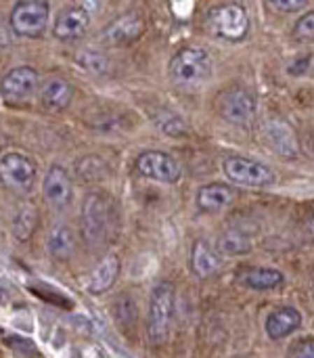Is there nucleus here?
Returning <instances> with one entry per match:
<instances>
[{
    "mask_svg": "<svg viewBox=\"0 0 314 358\" xmlns=\"http://www.w3.org/2000/svg\"><path fill=\"white\" fill-rule=\"evenodd\" d=\"M80 229H82V239L90 248H103L113 239L117 229V214L111 199L105 193L94 191L84 197Z\"/></svg>",
    "mask_w": 314,
    "mask_h": 358,
    "instance_id": "obj_1",
    "label": "nucleus"
},
{
    "mask_svg": "<svg viewBox=\"0 0 314 358\" xmlns=\"http://www.w3.org/2000/svg\"><path fill=\"white\" fill-rule=\"evenodd\" d=\"M212 71H214L212 57L204 48H195V46L178 50L168 65L172 84L183 90H199L210 82Z\"/></svg>",
    "mask_w": 314,
    "mask_h": 358,
    "instance_id": "obj_2",
    "label": "nucleus"
},
{
    "mask_svg": "<svg viewBox=\"0 0 314 358\" xmlns=\"http://www.w3.org/2000/svg\"><path fill=\"white\" fill-rule=\"evenodd\" d=\"M174 317V285L170 281H159L151 289L149 310H147V338L151 346H164L168 342Z\"/></svg>",
    "mask_w": 314,
    "mask_h": 358,
    "instance_id": "obj_3",
    "label": "nucleus"
},
{
    "mask_svg": "<svg viewBox=\"0 0 314 358\" xmlns=\"http://www.w3.org/2000/svg\"><path fill=\"white\" fill-rule=\"evenodd\" d=\"M250 15L239 2L216 4L206 13V27L212 36L227 42H241L250 34Z\"/></svg>",
    "mask_w": 314,
    "mask_h": 358,
    "instance_id": "obj_4",
    "label": "nucleus"
},
{
    "mask_svg": "<svg viewBox=\"0 0 314 358\" xmlns=\"http://www.w3.org/2000/svg\"><path fill=\"white\" fill-rule=\"evenodd\" d=\"M48 19H50V0H17L8 15L10 29L17 36L29 40H36L46 31Z\"/></svg>",
    "mask_w": 314,
    "mask_h": 358,
    "instance_id": "obj_5",
    "label": "nucleus"
},
{
    "mask_svg": "<svg viewBox=\"0 0 314 358\" xmlns=\"http://www.w3.org/2000/svg\"><path fill=\"white\" fill-rule=\"evenodd\" d=\"M224 174L231 182L248 189H271L277 185V174L266 164L245 157V155H229L222 164Z\"/></svg>",
    "mask_w": 314,
    "mask_h": 358,
    "instance_id": "obj_6",
    "label": "nucleus"
},
{
    "mask_svg": "<svg viewBox=\"0 0 314 358\" xmlns=\"http://www.w3.org/2000/svg\"><path fill=\"white\" fill-rule=\"evenodd\" d=\"M218 111L224 122L237 128H248L254 124L258 115V103H256V96L248 88L231 86L218 94Z\"/></svg>",
    "mask_w": 314,
    "mask_h": 358,
    "instance_id": "obj_7",
    "label": "nucleus"
},
{
    "mask_svg": "<svg viewBox=\"0 0 314 358\" xmlns=\"http://www.w3.org/2000/svg\"><path fill=\"white\" fill-rule=\"evenodd\" d=\"M40 76L29 65H19L8 69L0 80V96L6 105H25L38 90Z\"/></svg>",
    "mask_w": 314,
    "mask_h": 358,
    "instance_id": "obj_8",
    "label": "nucleus"
},
{
    "mask_svg": "<svg viewBox=\"0 0 314 358\" xmlns=\"http://www.w3.org/2000/svg\"><path fill=\"white\" fill-rule=\"evenodd\" d=\"M0 182L13 193H29L36 185V164L23 153H4L0 157Z\"/></svg>",
    "mask_w": 314,
    "mask_h": 358,
    "instance_id": "obj_9",
    "label": "nucleus"
},
{
    "mask_svg": "<svg viewBox=\"0 0 314 358\" xmlns=\"http://www.w3.org/2000/svg\"><path fill=\"white\" fill-rule=\"evenodd\" d=\"M134 166H136V172L141 176H145L149 180H155V182H164V185L178 182L180 174H183V168H180L176 157H172L166 151H155V149L143 151L136 157Z\"/></svg>",
    "mask_w": 314,
    "mask_h": 358,
    "instance_id": "obj_10",
    "label": "nucleus"
},
{
    "mask_svg": "<svg viewBox=\"0 0 314 358\" xmlns=\"http://www.w3.org/2000/svg\"><path fill=\"white\" fill-rule=\"evenodd\" d=\"M145 34V19L138 10H128L120 17H115L111 23H107L101 31V42L105 46L117 48V46H128L136 42Z\"/></svg>",
    "mask_w": 314,
    "mask_h": 358,
    "instance_id": "obj_11",
    "label": "nucleus"
},
{
    "mask_svg": "<svg viewBox=\"0 0 314 358\" xmlns=\"http://www.w3.org/2000/svg\"><path fill=\"white\" fill-rule=\"evenodd\" d=\"M88 27H90V13L84 8V6H65L57 19H55V25H52V36L59 40V42H78L82 40L86 34H88Z\"/></svg>",
    "mask_w": 314,
    "mask_h": 358,
    "instance_id": "obj_12",
    "label": "nucleus"
},
{
    "mask_svg": "<svg viewBox=\"0 0 314 358\" xmlns=\"http://www.w3.org/2000/svg\"><path fill=\"white\" fill-rule=\"evenodd\" d=\"M44 201L55 210H65L73 201V182L63 166H50L42 182Z\"/></svg>",
    "mask_w": 314,
    "mask_h": 358,
    "instance_id": "obj_13",
    "label": "nucleus"
},
{
    "mask_svg": "<svg viewBox=\"0 0 314 358\" xmlns=\"http://www.w3.org/2000/svg\"><path fill=\"white\" fill-rule=\"evenodd\" d=\"M285 275L279 268L269 266H245L235 275V283L252 292H271L283 285Z\"/></svg>",
    "mask_w": 314,
    "mask_h": 358,
    "instance_id": "obj_14",
    "label": "nucleus"
},
{
    "mask_svg": "<svg viewBox=\"0 0 314 358\" xmlns=\"http://www.w3.org/2000/svg\"><path fill=\"white\" fill-rule=\"evenodd\" d=\"M302 313L296 306H281L277 310H273L264 323L266 336L271 340H283L290 338L292 334H296L302 327Z\"/></svg>",
    "mask_w": 314,
    "mask_h": 358,
    "instance_id": "obj_15",
    "label": "nucleus"
},
{
    "mask_svg": "<svg viewBox=\"0 0 314 358\" xmlns=\"http://www.w3.org/2000/svg\"><path fill=\"white\" fill-rule=\"evenodd\" d=\"M195 201H197V208L204 214H220V212H224L227 208L233 206L235 191L229 185L212 182V185H206V187H201L197 191V199Z\"/></svg>",
    "mask_w": 314,
    "mask_h": 358,
    "instance_id": "obj_16",
    "label": "nucleus"
},
{
    "mask_svg": "<svg viewBox=\"0 0 314 358\" xmlns=\"http://www.w3.org/2000/svg\"><path fill=\"white\" fill-rule=\"evenodd\" d=\"M71 99H73V86L59 76L46 80V84L40 90V105L50 113H59L67 109L71 105Z\"/></svg>",
    "mask_w": 314,
    "mask_h": 358,
    "instance_id": "obj_17",
    "label": "nucleus"
},
{
    "mask_svg": "<svg viewBox=\"0 0 314 358\" xmlns=\"http://www.w3.org/2000/svg\"><path fill=\"white\" fill-rule=\"evenodd\" d=\"M120 275V258L115 254H107L97 268L90 273V277L86 279V289L92 296H103L105 292H109Z\"/></svg>",
    "mask_w": 314,
    "mask_h": 358,
    "instance_id": "obj_18",
    "label": "nucleus"
},
{
    "mask_svg": "<svg viewBox=\"0 0 314 358\" xmlns=\"http://www.w3.org/2000/svg\"><path fill=\"white\" fill-rule=\"evenodd\" d=\"M220 271V256L218 252L212 250V245L204 239H197L191 248V273L206 281L212 279L214 275H218Z\"/></svg>",
    "mask_w": 314,
    "mask_h": 358,
    "instance_id": "obj_19",
    "label": "nucleus"
},
{
    "mask_svg": "<svg viewBox=\"0 0 314 358\" xmlns=\"http://www.w3.org/2000/svg\"><path fill=\"white\" fill-rule=\"evenodd\" d=\"M46 250H48V254H50L52 260H57V262H69L76 256V250H78L76 233L67 224H57L50 231L48 239H46Z\"/></svg>",
    "mask_w": 314,
    "mask_h": 358,
    "instance_id": "obj_20",
    "label": "nucleus"
},
{
    "mask_svg": "<svg viewBox=\"0 0 314 358\" xmlns=\"http://www.w3.org/2000/svg\"><path fill=\"white\" fill-rule=\"evenodd\" d=\"M266 138H269V145L275 149L277 155H281L285 159H294L300 155V143L287 126H281V124L271 126L266 132Z\"/></svg>",
    "mask_w": 314,
    "mask_h": 358,
    "instance_id": "obj_21",
    "label": "nucleus"
},
{
    "mask_svg": "<svg viewBox=\"0 0 314 358\" xmlns=\"http://www.w3.org/2000/svg\"><path fill=\"white\" fill-rule=\"evenodd\" d=\"M252 248H254L252 239L245 233H241V231H227L218 239V243H216V252L220 256H229V258H233V256H245V254L252 252Z\"/></svg>",
    "mask_w": 314,
    "mask_h": 358,
    "instance_id": "obj_22",
    "label": "nucleus"
},
{
    "mask_svg": "<svg viewBox=\"0 0 314 358\" xmlns=\"http://www.w3.org/2000/svg\"><path fill=\"white\" fill-rule=\"evenodd\" d=\"M76 63L88 71V73H94V76H103V73H109L111 69V61L107 55L103 52H97V50H84L76 57Z\"/></svg>",
    "mask_w": 314,
    "mask_h": 358,
    "instance_id": "obj_23",
    "label": "nucleus"
},
{
    "mask_svg": "<svg viewBox=\"0 0 314 358\" xmlns=\"http://www.w3.org/2000/svg\"><path fill=\"white\" fill-rule=\"evenodd\" d=\"M76 172L84 182H97V180H103L107 176V164L101 162L99 157L90 155V157H84L78 162Z\"/></svg>",
    "mask_w": 314,
    "mask_h": 358,
    "instance_id": "obj_24",
    "label": "nucleus"
},
{
    "mask_svg": "<svg viewBox=\"0 0 314 358\" xmlns=\"http://www.w3.org/2000/svg\"><path fill=\"white\" fill-rule=\"evenodd\" d=\"M38 227V214L31 208H23L15 218H13V233L19 241H27Z\"/></svg>",
    "mask_w": 314,
    "mask_h": 358,
    "instance_id": "obj_25",
    "label": "nucleus"
},
{
    "mask_svg": "<svg viewBox=\"0 0 314 358\" xmlns=\"http://www.w3.org/2000/svg\"><path fill=\"white\" fill-rule=\"evenodd\" d=\"M294 38L298 42H311L314 38V13L308 10L304 17H300L294 25Z\"/></svg>",
    "mask_w": 314,
    "mask_h": 358,
    "instance_id": "obj_26",
    "label": "nucleus"
},
{
    "mask_svg": "<svg viewBox=\"0 0 314 358\" xmlns=\"http://www.w3.org/2000/svg\"><path fill=\"white\" fill-rule=\"evenodd\" d=\"M115 319H117L122 325L134 323V319H136V306H134V302H132L128 296L117 298V302H115Z\"/></svg>",
    "mask_w": 314,
    "mask_h": 358,
    "instance_id": "obj_27",
    "label": "nucleus"
},
{
    "mask_svg": "<svg viewBox=\"0 0 314 358\" xmlns=\"http://www.w3.org/2000/svg\"><path fill=\"white\" fill-rule=\"evenodd\" d=\"M269 2L273 8H277L279 13H285V15L304 10L311 4V0H269Z\"/></svg>",
    "mask_w": 314,
    "mask_h": 358,
    "instance_id": "obj_28",
    "label": "nucleus"
},
{
    "mask_svg": "<svg viewBox=\"0 0 314 358\" xmlns=\"http://www.w3.org/2000/svg\"><path fill=\"white\" fill-rule=\"evenodd\" d=\"M290 357L313 358L314 357V340H313V338L296 342V344H294V346L290 348Z\"/></svg>",
    "mask_w": 314,
    "mask_h": 358,
    "instance_id": "obj_29",
    "label": "nucleus"
},
{
    "mask_svg": "<svg viewBox=\"0 0 314 358\" xmlns=\"http://www.w3.org/2000/svg\"><path fill=\"white\" fill-rule=\"evenodd\" d=\"M311 65H313V55L302 57L300 61L292 63V65L287 67V71H290L292 76H306V73L311 71Z\"/></svg>",
    "mask_w": 314,
    "mask_h": 358,
    "instance_id": "obj_30",
    "label": "nucleus"
},
{
    "mask_svg": "<svg viewBox=\"0 0 314 358\" xmlns=\"http://www.w3.org/2000/svg\"><path fill=\"white\" fill-rule=\"evenodd\" d=\"M4 304H8V292L0 285V306H4Z\"/></svg>",
    "mask_w": 314,
    "mask_h": 358,
    "instance_id": "obj_31",
    "label": "nucleus"
}]
</instances>
